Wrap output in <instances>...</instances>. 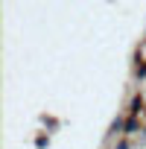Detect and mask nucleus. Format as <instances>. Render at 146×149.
Returning a JSON list of instances; mask_svg holds the SVG:
<instances>
[{
    "mask_svg": "<svg viewBox=\"0 0 146 149\" xmlns=\"http://www.w3.org/2000/svg\"><path fill=\"white\" fill-rule=\"evenodd\" d=\"M146 111V94H131V100H129V117H140Z\"/></svg>",
    "mask_w": 146,
    "mask_h": 149,
    "instance_id": "f257e3e1",
    "label": "nucleus"
},
{
    "mask_svg": "<svg viewBox=\"0 0 146 149\" xmlns=\"http://www.w3.org/2000/svg\"><path fill=\"white\" fill-rule=\"evenodd\" d=\"M123 132H126V117H123V114H117V117H114V123H111V129L105 132V137H108V140H114V137H123Z\"/></svg>",
    "mask_w": 146,
    "mask_h": 149,
    "instance_id": "f03ea898",
    "label": "nucleus"
},
{
    "mask_svg": "<svg viewBox=\"0 0 146 149\" xmlns=\"http://www.w3.org/2000/svg\"><path fill=\"white\" fill-rule=\"evenodd\" d=\"M140 132H146V129L140 126V117H129V114H126V132H123V137H129V134H140Z\"/></svg>",
    "mask_w": 146,
    "mask_h": 149,
    "instance_id": "7ed1b4c3",
    "label": "nucleus"
},
{
    "mask_svg": "<svg viewBox=\"0 0 146 149\" xmlns=\"http://www.w3.org/2000/svg\"><path fill=\"white\" fill-rule=\"evenodd\" d=\"M134 79L137 82H146V58L137 53V58H134Z\"/></svg>",
    "mask_w": 146,
    "mask_h": 149,
    "instance_id": "20e7f679",
    "label": "nucleus"
},
{
    "mask_svg": "<svg viewBox=\"0 0 146 149\" xmlns=\"http://www.w3.org/2000/svg\"><path fill=\"white\" fill-rule=\"evenodd\" d=\"M35 146H38V149H47V146H50V134H38V137H35Z\"/></svg>",
    "mask_w": 146,
    "mask_h": 149,
    "instance_id": "39448f33",
    "label": "nucleus"
},
{
    "mask_svg": "<svg viewBox=\"0 0 146 149\" xmlns=\"http://www.w3.org/2000/svg\"><path fill=\"white\" fill-rule=\"evenodd\" d=\"M114 149H131V140H129V137H120V140H117V146H114Z\"/></svg>",
    "mask_w": 146,
    "mask_h": 149,
    "instance_id": "423d86ee",
    "label": "nucleus"
}]
</instances>
